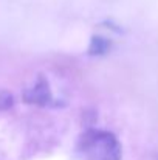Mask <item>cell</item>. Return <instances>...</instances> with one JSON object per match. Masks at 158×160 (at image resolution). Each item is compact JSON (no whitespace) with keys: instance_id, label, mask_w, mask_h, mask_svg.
Returning <instances> with one entry per match:
<instances>
[{"instance_id":"2","label":"cell","mask_w":158,"mask_h":160,"mask_svg":"<svg viewBox=\"0 0 158 160\" xmlns=\"http://www.w3.org/2000/svg\"><path fill=\"white\" fill-rule=\"evenodd\" d=\"M23 101L26 104H34V106L41 107H47L54 104L51 89H50V84H48L45 76L39 75L36 78V81L23 90Z\"/></svg>"},{"instance_id":"3","label":"cell","mask_w":158,"mask_h":160,"mask_svg":"<svg viewBox=\"0 0 158 160\" xmlns=\"http://www.w3.org/2000/svg\"><path fill=\"white\" fill-rule=\"evenodd\" d=\"M112 48V41L104 36H92L87 53L90 56H104Z\"/></svg>"},{"instance_id":"4","label":"cell","mask_w":158,"mask_h":160,"mask_svg":"<svg viewBox=\"0 0 158 160\" xmlns=\"http://www.w3.org/2000/svg\"><path fill=\"white\" fill-rule=\"evenodd\" d=\"M12 106H14V97L8 90L0 89V112L9 110Z\"/></svg>"},{"instance_id":"1","label":"cell","mask_w":158,"mask_h":160,"mask_svg":"<svg viewBox=\"0 0 158 160\" xmlns=\"http://www.w3.org/2000/svg\"><path fill=\"white\" fill-rule=\"evenodd\" d=\"M78 149L85 160H121L122 146L115 134L101 129L85 131L78 143Z\"/></svg>"}]
</instances>
